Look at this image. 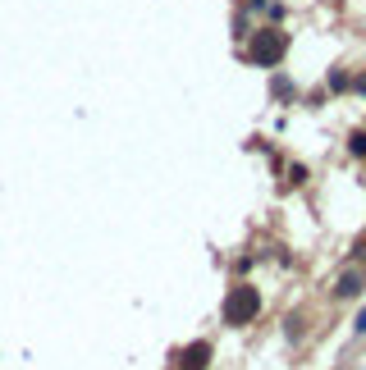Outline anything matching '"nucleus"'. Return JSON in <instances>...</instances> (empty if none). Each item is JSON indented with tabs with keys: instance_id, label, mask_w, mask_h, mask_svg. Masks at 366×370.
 <instances>
[{
	"instance_id": "3",
	"label": "nucleus",
	"mask_w": 366,
	"mask_h": 370,
	"mask_svg": "<svg viewBox=\"0 0 366 370\" xmlns=\"http://www.w3.org/2000/svg\"><path fill=\"white\" fill-rule=\"evenodd\" d=\"M206 361H211V348H206V343H192V348H183V357H178V370H206Z\"/></svg>"
},
{
	"instance_id": "5",
	"label": "nucleus",
	"mask_w": 366,
	"mask_h": 370,
	"mask_svg": "<svg viewBox=\"0 0 366 370\" xmlns=\"http://www.w3.org/2000/svg\"><path fill=\"white\" fill-rule=\"evenodd\" d=\"M357 334H366V311H362V316H357Z\"/></svg>"
},
{
	"instance_id": "1",
	"label": "nucleus",
	"mask_w": 366,
	"mask_h": 370,
	"mask_svg": "<svg viewBox=\"0 0 366 370\" xmlns=\"http://www.w3.org/2000/svg\"><path fill=\"white\" fill-rule=\"evenodd\" d=\"M256 306H261V297H256V288H233L229 293V302H224V320L229 325H247V320L256 316Z\"/></svg>"
},
{
	"instance_id": "4",
	"label": "nucleus",
	"mask_w": 366,
	"mask_h": 370,
	"mask_svg": "<svg viewBox=\"0 0 366 370\" xmlns=\"http://www.w3.org/2000/svg\"><path fill=\"white\" fill-rule=\"evenodd\" d=\"M357 293H362V270H348L339 279V297H357Z\"/></svg>"
},
{
	"instance_id": "2",
	"label": "nucleus",
	"mask_w": 366,
	"mask_h": 370,
	"mask_svg": "<svg viewBox=\"0 0 366 370\" xmlns=\"http://www.w3.org/2000/svg\"><path fill=\"white\" fill-rule=\"evenodd\" d=\"M279 55H284V37L279 33H256V42H252L256 65H279Z\"/></svg>"
}]
</instances>
